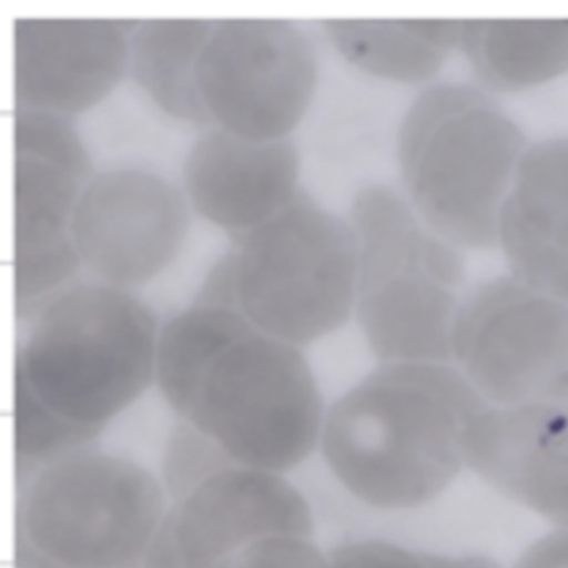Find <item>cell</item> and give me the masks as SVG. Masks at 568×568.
<instances>
[{"instance_id":"cell-1","label":"cell","mask_w":568,"mask_h":568,"mask_svg":"<svg viewBox=\"0 0 568 568\" xmlns=\"http://www.w3.org/2000/svg\"><path fill=\"white\" fill-rule=\"evenodd\" d=\"M487 408L447 362L378 364L327 407L318 450L362 504L415 510L467 468L468 432Z\"/></svg>"},{"instance_id":"cell-2","label":"cell","mask_w":568,"mask_h":568,"mask_svg":"<svg viewBox=\"0 0 568 568\" xmlns=\"http://www.w3.org/2000/svg\"><path fill=\"white\" fill-rule=\"evenodd\" d=\"M32 318L14 388L94 444L155 384L161 325L134 292L99 281L68 285Z\"/></svg>"},{"instance_id":"cell-3","label":"cell","mask_w":568,"mask_h":568,"mask_svg":"<svg viewBox=\"0 0 568 568\" xmlns=\"http://www.w3.org/2000/svg\"><path fill=\"white\" fill-rule=\"evenodd\" d=\"M528 144L485 89L427 85L397 134L402 194L460 251L498 248L500 221Z\"/></svg>"},{"instance_id":"cell-4","label":"cell","mask_w":568,"mask_h":568,"mask_svg":"<svg viewBox=\"0 0 568 568\" xmlns=\"http://www.w3.org/2000/svg\"><path fill=\"white\" fill-rule=\"evenodd\" d=\"M348 222L358 245L354 317L378 364H452V332L468 292L465 252L390 185L361 189Z\"/></svg>"},{"instance_id":"cell-5","label":"cell","mask_w":568,"mask_h":568,"mask_svg":"<svg viewBox=\"0 0 568 568\" xmlns=\"http://www.w3.org/2000/svg\"><path fill=\"white\" fill-rule=\"evenodd\" d=\"M168 507L139 462L94 445L65 455L21 478L16 568H144Z\"/></svg>"},{"instance_id":"cell-6","label":"cell","mask_w":568,"mask_h":568,"mask_svg":"<svg viewBox=\"0 0 568 568\" xmlns=\"http://www.w3.org/2000/svg\"><path fill=\"white\" fill-rule=\"evenodd\" d=\"M169 407L175 424L229 464L281 475L317 450L327 410L302 348L257 328L224 348Z\"/></svg>"},{"instance_id":"cell-7","label":"cell","mask_w":568,"mask_h":568,"mask_svg":"<svg viewBox=\"0 0 568 568\" xmlns=\"http://www.w3.org/2000/svg\"><path fill=\"white\" fill-rule=\"evenodd\" d=\"M232 252L235 307L257 331L302 348L354 317V229L305 195L237 239Z\"/></svg>"},{"instance_id":"cell-8","label":"cell","mask_w":568,"mask_h":568,"mask_svg":"<svg viewBox=\"0 0 568 568\" xmlns=\"http://www.w3.org/2000/svg\"><path fill=\"white\" fill-rule=\"evenodd\" d=\"M171 498L144 568H334L285 475L231 465Z\"/></svg>"},{"instance_id":"cell-9","label":"cell","mask_w":568,"mask_h":568,"mask_svg":"<svg viewBox=\"0 0 568 568\" xmlns=\"http://www.w3.org/2000/svg\"><path fill=\"white\" fill-rule=\"evenodd\" d=\"M452 365L490 408L568 405V305L498 275L468 288Z\"/></svg>"},{"instance_id":"cell-10","label":"cell","mask_w":568,"mask_h":568,"mask_svg":"<svg viewBox=\"0 0 568 568\" xmlns=\"http://www.w3.org/2000/svg\"><path fill=\"white\" fill-rule=\"evenodd\" d=\"M197 82L214 128L251 141L291 139L317 91V51L294 22L214 21Z\"/></svg>"},{"instance_id":"cell-11","label":"cell","mask_w":568,"mask_h":568,"mask_svg":"<svg viewBox=\"0 0 568 568\" xmlns=\"http://www.w3.org/2000/svg\"><path fill=\"white\" fill-rule=\"evenodd\" d=\"M191 231L184 189L138 168L109 169L82 185L71 234L82 267L132 291L168 271Z\"/></svg>"},{"instance_id":"cell-12","label":"cell","mask_w":568,"mask_h":568,"mask_svg":"<svg viewBox=\"0 0 568 568\" xmlns=\"http://www.w3.org/2000/svg\"><path fill=\"white\" fill-rule=\"evenodd\" d=\"M135 22L18 19L12 28L18 109L72 115L104 101L129 72Z\"/></svg>"},{"instance_id":"cell-13","label":"cell","mask_w":568,"mask_h":568,"mask_svg":"<svg viewBox=\"0 0 568 568\" xmlns=\"http://www.w3.org/2000/svg\"><path fill=\"white\" fill-rule=\"evenodd\" d=\"M465 460L501 497L568 528V405L488 407L468 432Z\"/></svg>"},{"instance_id":"cell-14","label":"cell","mask_w":568,"mask_h":568,"mask_svg":"<svg viewBox=\"0 0 568 568\" xmlns=\"http://www.w3.org/2000/svg\"><path fill=\"white\" fill-rule=\"evenodd\" d=\"M301 154L291 139L251 141L212 125L182 169L192 211L244 237L298 197Z\"/></svg>"},{"instance_id":"cell-15","label":"cell","mask_w":568,"mask_h":568,"mask_svg":"<svg viewBox=\"0 0 568 568\" xmlns=\"http://www.w3.org/2000/svg\"><path fill=\"white\" fill-rule=\"evenodd\" d=\"M508 274L568 305V134L528 148L500 221Z\"/></svg>"},{"instance_id":"cell-16","label":"cell","mask_w":568,"mask_h":568,"mask_svg":"<svg viewBox=\"0 0 568 568\" xmlns=\"http://www.w3.org/2000/svg\"><path fill=\"white\" fill-rule=\"evenodd\" d=\"M14 159L16 305L21 317H34L82 267L71 225L85 182L48 162Z\"/></svg>"},{"instance_id":"cell-17","label":"cell","mask_w":568,"mask_h":568,"mask_svg":"<svg viewBox=\"0 0 568 568\" xmlns=\"http://www.w3.org/2000/svg\"><path fill=\"white\" fill-rule=\"evenodd\" d=\"M332 48L378 81L430 85L460 49L462 21H324Z\"/></svg>"},{"instance_id":"cell-18","label":"cell","mask_w":568,"mask_h":568,"mask_svg":"<svg viewBox=\"0 0 568 568\" xmlns=\"http://www.w3.org/2000/svg\"><path fill=\"white\" fill-rule=\"evenodd\" d=\"M458 51L485 89L531 91L568 74V21H462Z\"/></svg>"},{"instance_id":"cell-19","label":"cell","mask_w":568,"mask_h":568,"mask_svg":"<svg viewBox=\"0 0 568 568\" xmlns=\"http://www.w3.org/2000/svg\"><path fill=\"white\" fill-rule=\"evenodd\" d=\"M214 21L135 22L129 48V72L138 88L175 121L211 125L197 68Z\"/></svg>"},{"instance_id":"cell-20","label":"cell","mask_w":568,"mask_h":568,"mask_svg":"<svg viewBox=\"0 0 568 568\" xmlns=\"http://www.w3.org/2000/svg\"><path fill=\"white\" fill-rule=\"evenodd\" d=\"M255 328L239 308L195 301L161 325L155 385L171 405L232 342Z\"/></svg>"},{"instance_id":"cell-21","label":"cell","mask_w":568,"mask_h":568,"mask_svg":"<svg viewBox=\"0 0 568 568\" xmlns=\"http://www.w3.org/2000/svg\"><path fill=\"white\" fill-rule=\"evenodd\" d=\"M14 158L58 165L84 182L92 178L88 149L64 115L16 108Z\"/></svg>"},{"instance_id":"cell-22","label":"cell","mask_w":568,"mask_h":568,"mask_svg":"<svg viewBox=\"0 0 568 568\" xmlns=\"http://www.w3.org/2000/svg\"><path fill=\"white\" fill-rule=\"evenodd\" d=\"M334 568H417L424 551L385 540H357L328 551Z\"/></svg>"},{"instance_id":"cell-23","label":"cell","mask_w":568,"mask_h":568,"mask_svg":"<svg viewBox=\"0 0 568 568\" xmlns=\"http://www.w3.org/2000/svg\"><path fill=\"white\" fill-rule=\"evenodd\" d=\"M510 568H568V528H555L528 545Z\"/></svg>"},{"instance_id":"cell-24","label":"cell","mask_w":568,"mask_h":568,"mask_svg":"<svg viewBox=\"0 0 568 568\" xmlns=\"http://www.w3.org/2000/svg\"><path fill=\"white\" fill-rule=\"evenodd\" d=\"M417 568H500L497 561L484 555L424 554Z\"/></svg>"}]
</instances>
